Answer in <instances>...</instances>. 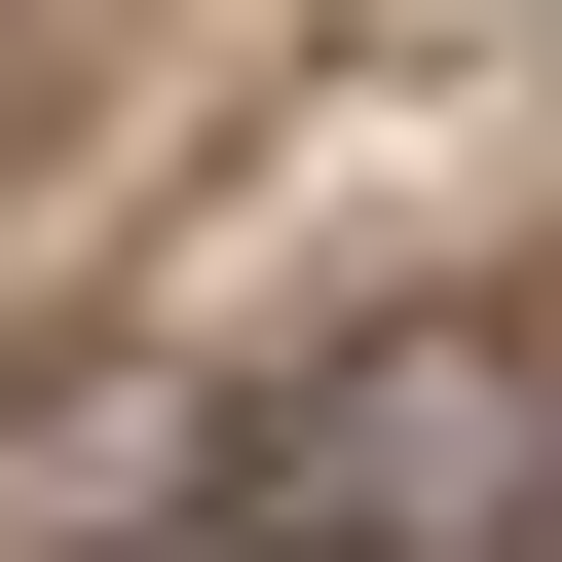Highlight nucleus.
Segmentation results:
<instances>
[{
  "label": "nucleus",
  "mask_w": 562,
  "mask_h": 562,
  "mask_svg": "<svg viewBox=\"0 0 562 562\" xmlns=\"http://www.w3.org/2000/svg\"><path fill=\"white\" fill-rule=\"evenodd\" d=\"M525 525H562V338L525 301H413L225 450V562H525Z\"/></svg>",
  "instance_id": "1"
}]
</instances>
